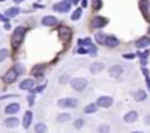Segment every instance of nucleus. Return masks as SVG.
<instances>
[{"label":"nucleus","instance_id":"obj_1","mask_svg":"<svg viewBox=\"0 0 150 133\" xmlns=\"http://www.w3.org/2000/svg\"><path fill=\"white\" fill-rule=\"evenodd\" d=\"M26 34V28L25 26H19V28H16L15 29V32H13V37H12V45L15 47V48H18L21 43L23 41V35Z\"/></svg>","mask_w":150,"mask_h":133},{"label":"nucleus","instance_id":"obj_2","mask_svg":"<svg viewBox=\"0 0 150 133\" xmlns=\"http://www.w3.org/2000/svg\"><path fill=\"white\" fill-rule=\"evenodd\" d=\"M70 87L76 91H83V89L88 87V81L85 78H73L70 81Z\"/></svg>","mask_w":150,"mask_h":133},{"label":"nucleus","instance_id":"obj_3","mask_svg":"<svg viewBox=\"0 0 150 133\" xmlns=\"http://www.w3.org/2000/svg\"><path fill=\"white\" fill-rule=\"evenodd\" d=\"M57 104L61 108H74V107H77V99L76 98H61V99H58Z\"/></svg>","mask_w":150,"mask_h":133},{"label":"nucleus","instance_id":"obj_4","mask_svg":"<svg viewBox=\"0 0 150 133\" xmlns=\"http://www.w3.org/2000/svg\"><path fill=\"white\" fill-rule=\"evenodd\" d=\"M16 78H18V73H16V70L15 69H10V70H7L4 75H3V82L4 84H12V82H15L16 81Z\"/></svg>","mask_w":150,"mask_h":133},{"label":"nucleus","instance_id":"obj_5","mask_svg":"<svg viewBox=\"0 0 150 133\" xmlns=\"http://www.w3.org/2000/svg\"><path fill=\"white\" fill-rule=\"evenodd\" d=\"M98 107H102V108H108L112 105V98L111 97H99L98 101H96Z\"/></svg>","mask_w":150,"mask_h":133},{"label":"nucleus","instance_id":"obj_6","mask_svg":"<svg viewBox=\"0 0 150 133\" xmlns=\"http://www.w3.org/2000/svg\"><path fill=\"white\" fill-rule=\"evenodd\" d=\"M54 10L61 12V13L69 12V10H70V1H60V3L54 4Z\"/></svg>","mask_w":150,"mask_h":133},{"label":"nucleus","instance_id":"obj_7","mask_svg":"<svg viewBox=\"0 0 150 133\" xmlns=\"http://www.w3.org/2000/svg\"><path fill=\"white\" fill-rule=\"evenodd\" d=\"M106 24H108L106 18H102V16H95V18L92 19V25H93V28H102V26H105Z\"/></svg>","mask_w":150,"mask_h":133},{"label":"nucleus","instance_id":"obj_8","mask_svg":"<svg viewBox=\"0 0 150 133\" xmlns=\"http://www.w3.org/2000/svg\"><path fill=\"white\" fill-rule=\"evenodd\" d=\"M58 35L63 38V41H69L70 37H71V31H70V28H67V26H61L60 31H58Z\"/></svg>","mask_w":150,"mask_h":133},{"label":"nucleus","instance_id":"obj_9","mask_svg":"<svg viewBox=\"0 0 150 133\" xmlns=\"http://www.w3.org/2000/svg\"><path fill=\"white\" fill-rule=\"evenodd\" d=\"M41 24H42L44 26H54V25L58 24V21H57L55 16H44L42 21H41Z\"/></svg>","mask_w":150,"mask_h":133},{"label":"nucleus","instance_id":"obj_10","mask_svg":"<svg viewBox=\"0 0 150 133\" xmlns=\"http://www.w3.org/2000/svg\"><path fill=\"white\" fill-rule=\"evenodd\" d=\"M19 108H21V105H19L18 102H12V104H9V105L4 108V113H6V114H16V113L19 111Z\"/></svg>","mask_w":150,"mask_h":133},{"label":"nucleus","instance_id":"obj_11","mask_svg":"<svg viewBox=\"0 0 150 133\" xmlns=\"http://www.w3.org/2000/svg\"><path fill=\"white\" fill-rule=\"evenodd\" d=\"M140 9L144 15V18L150 22V16H149V1L147 0H140Z\"/></svg>","mask_w":150,"mask_h":133},{"label":"nucleus","instance_id":"obj_12","mask_svg":"<svg viewBox=\"0 0 150 133\" xmlns=\"http://www.w3.org/2000/svg\"><path fill=\"white\" fill-rule=\"evenodd\" d=\"M137 119H139L137 111H128V113L124 116V122H125V123H134Z\"/></svg>","mask_w":150,"mask_h":133},{"label":"nucleus","instance_id":"obj_13","mask_svg":"<svg viewBox=\"0 0 150 133\" xmlns=\"http://www.w3.org/2000/svg\"><path fill=\"white\" fill-rule=\"evenodd\" d=\"M108 72H109V75H111V76H114V78H117V76H120V75H122V72H124V69H122L121 66H111Z\"/></svg>","mask_w":150,"mask_h":133},{"label":"nucleus","instance_id":"obj_14","mask_svg":"<svg viewBox=\"0 0 150 133\" xmlns=\"http://www.w3.org/2000/svg\"><path fill=\"white\" fill-rule=\"evenodd\" d=\"M103 63H92L91 64V67H89V70H91V73H99V72H102L103 70Z\"/></svg>","mask_w":150,"mask_h":133},{"label":"nucleus","instance_id":"obj_15","mask_svg":"<svg viewBox=\"0 0 150 133\" xmlns=\"http://www.w3.org/2000/svg\"><path fill=\"white\" fill-rule=\"evenodd\" d=\"M31 122H32V113H31V111H26L25 116H23V122H22L23 127L28 129V127L31 126Z\"/></svg>","mask_w":150,"mask_h":133},{"label":"nucleus","instance_id":"obj_16","mask_svg":"<svg viewBox=\"0 0 150 133\" xmlns=\"http://www.w3.org/2000/svg\"><path fill=\"white\" fill-rule=\"evenodd\" d=\"M105 44L108 45L109 48H112V47H117V45L120 44V41H118V38H115L114 35H108L106 37V43Z\"/></svg>","mask_w":150,"mask_h":133},{"label":"nucleus","instance_id":"obj_17","mask_svg":"<svg viewBox=\"0 0 150 133\" xmlns=\"http://www.w3.org/2000/svg\"><path fill=\"white\" fill-rule=\"evenodd\" d=\"M18 124H19V120L16 117H9V119L4 120V126L6 127H16Z\"/></svg>","mask_w":150,"mask_h":133},{"label":"nucleus","instance_id":"obj_18","mask_svg":"<svg viewBox=\"0 0 150 133\" xmlns=\"http://www.w3.org/2000/svg\"><path fill=\"white\" fill-rule=\"evenodd\" d=\"M34 81L32 79H25V81H22L21 82V85H19V88L21 89H32L34 88Z\"/></svg>","mask_w":150,"mask_h":133},{"label":"nucleus","instance_id":"obj_19","mask_svg":"<svg viewBox=\"0 0 150 133\" xmlns=\"http://www.w3.org/2000/svg\"><path fill=\"white\" fill-rule=\"evenodd\" d=\"M150 44V38L149 37H143V38H140V40H137V48H144V47H147Z\"/></svg>","mask_w":150,"mask_h":133},{"label":"nucleus","instance_id":"obj_20","mask_svg":"<svg viewBox=\"0 0 150 133\" xmlns=\"http://www.w3.org/2000/svg\"><path fill=\"white\" fill-rule=\"evenodd\" d=\"M147 98V94H146V91H143V89H139L137 92H136V95H134V99L136 101H144Z\"/></svg>","mask_w":150,"mask_h":133},{"label":"nucleus","instance_id":"obj_21","mask_svg":"<svg viewBox=\"0 0 150 133\" xmlns=\"http://www.w3.org/2000/svg\"><path fill=\"white\" fill-rule=\"evenodd\" d=\"M19 7H10V9H7L6 10V16L7 18H13V16H16V15H19Z\"/></svg>","mask_w":150,"mask_h":133},{"label":"nucleus","instance_id":"obj_22","mask_svg":"<svg viewBox=\"0 0 150 133\" xmlns=\"http://www.w3.org/2000/svg\"><path fill=\"white\" fill-rule=\"evenodd\" d=\"M98 110V104L95 102V104H89V105H86L85 107V113L86 114H92V113H95Z\"/></svg>","mask_w":150,"mask_h":133},{"label":"nucleus","instance_id":"obj_23","mask_svg":"<svg viewBox=\"0 0 150 133\" xmlns=\"http://www.w3.org/2000/svg\"><path fill=\"white\" fill-rule=\"evenodd\" d=\"M35 132L37 133H45L47 132V126L44 123H37L35 124Z\"/></svg>","mask_w":150,"mask_h":133},{"label":"nucleus","instance_id":"obj_24","mask_svg":"<svg viewBox=\"0 0 150 133\" xmlns=\"http://www.w3.org/2000/svg\"><path fill=\"white\" fill-rule=\"evenodd\" d=\"M106 37H108V35L99 32V34H96V41H98L99 44H105V43H106Z\"/></svg>","mask_w":150,"mask_h":133},{"label":"nucleus","instance_id":"obj_25","mask_svg":"<svg viewBox=\"0 0 150 133\" xmlns=\"http://www.w3.org/2000/svg\"><path fill=\"white\" fill-rule=\"evenodd\" d=\"M57 120L58 122H69L70 120V114H67V113H63V114H58V117H57Z\"/></svg>","mask_w":150,"mask_h":133},{"label":"nucleus","instance_id":"obj_26","mask_svg":"<svg viewBox=\"0 0 150 133\" xmlns=\"http://www.w3.org/2000/svg\"><path fill=\"white\" fill-rule=\"evenodd\" d=\"M80 16H82V9H76L71 15V21H77Z\"/></svg>","mask_w":150,"mask_h":133},{"label":"nucleus","instance_id":"obj_27","mask_svg":"<svg viewBox=\"0 0 150 133\" xmlns=\"http://www.w3.org/2000/svg\"><path fill=\"white\" fill-rule=\"evenodd\" d=\"M9 56V51L6 50V48H3V50H0V63L3 61V60H6V57Z\"/></svg>","mask_w":150,"mask_h":133},{"label":"nucleus","instance_id":"obj_28","mask_svg":"<svg viewBox=\"0 0 150 133\" xmlns=\"http://www.w3.org/2000/svg\"><path fill=\"white\" fill-rule=\"evenodd\" d=\"M15 70H16V73L18 75H22L23 72H25V69H23V66L22 64H15V67H13Z\"/></svg>","mask_w":150,"mask_h":133},{"label":"nucleus","instance_id":"obj_29","mask_svg":"<svg viewBox=\"0 0 150 133\" xmlns=\"http://www.w3.org/2000/svg\"><path fill=\"white\" fill-rule=\"evenodd\" d=\"M98 130H99V133H109V126L108 124H100Z\"/></svg>","mask_w":150,"mask_h":133},{"label":"nucleus","instance_id":"obj_30","mask_svg":"<svg viewBox=\"0 0 150 133\" xmlns=\"http://www.w3.org/2000/svg\"><path fill=\"white\" fill-rule=\"evenodd\" d=\"M83 124H85V122H83L82 119H79V120H76V122H74V126H76L77 129H80V127H82Z\"/></svg>","mask_w":150,"mask_h":133},{"label":"nucleus","instance_id":"obj_31","mask_svg":"<svg viewBox=\"0 0 150 133\" xmlns=\"http://www.w3.org/2000/svg\"><path fill=\"white\" fill-rule=\"evenodd\" d=\"M100 6H102L100 0H93V9H95V10H98V9H100Z\"/></svg>","mask_w":150,"mask_h":133},{"label":"nucleus","instance_id":"obj_32","mask_svg":"<svg viewBox=\"0 0 150 133\" xmlns=\"http://www.w3.org/2000/svg\"><path fill=\"white\" fill-rule=\"evenodd\" d=\"M124 57L125 59H134V54L131 53V54H124Z\"/></svg>","mask_w":150,"mask_h":133},{"label":"nucleus","instance_id":"obj_33","mask_svg":"<svg viewBox=\"0 0 150 133\" xmlns=\"http://www.w3.org/2000/svg\"><path fill=\"white\" fill-rule=\"evenodd\" d=\"M144 123H146V124H150V114H149V116H146V119H144Z\"/></svg>","mask_w":150,"mask_h":133},{"label":"nucleus","instance_id":"obj_34","mask_svg":"<svg viewBox=\"0 0 150 133\" xmlns=\"http://www.w3.org/2000/svg\"><path fill=\"white\" fill-rule=\"evenodd\" d=\"M0 21H7V16L6 15H0Z\"/></svg>","mask_w":150,"mask_h":133},{"label":"nucleus","instance_id":"obj_35","mask_svg":"<svg viewBox=\"0 0 150 133\" xmlns=\"http://www.w3.org/2000/svg\"><path fill=\"white\" fill-rule=\"evenodd\" d=\"M82 6L86 7V6H88V0H82Z\"/></svg>","mask_w":150,"mask_h":133},{"label":"nucleus","instance_id":"obj_36","mask_svg":"<svg viewBox=\"0 0 150 133\" xmlns=\"http://www.w3.org/2000/svg\"><path fill=\"white\" fill-rule=\"evenodd\" d=\"M13 1H16V3H21V1H23V0H13Z\"/></svg>","mask_w":150,"mask_h":133},{"label":"nucleus","instance_id":"obj_37","mask_svg":"<svg viewBox=\"0 0 150 133\" xmlns=\"http://www.w3.org/2000/svg\"><path fill=\"white\" fill-rule=\"evenodd\" d=\"M131 133H143V132H140V130H139V132H131Z\"/></svg>","mask_w":150,"mask_h":133},{"label":"nucleus","instance_id":"obj_38","mask_svg":"<svg viewBox=\"0 0 150 133\" xmlns=\"http://www.w3.org/2000/svg\"><path fill=\"white\" fill-rule=\"evenodd\" d=\"M0 1H3V0H0Z\"/></svg>","mask_w":150,"mask_h":133}]
</instances>
